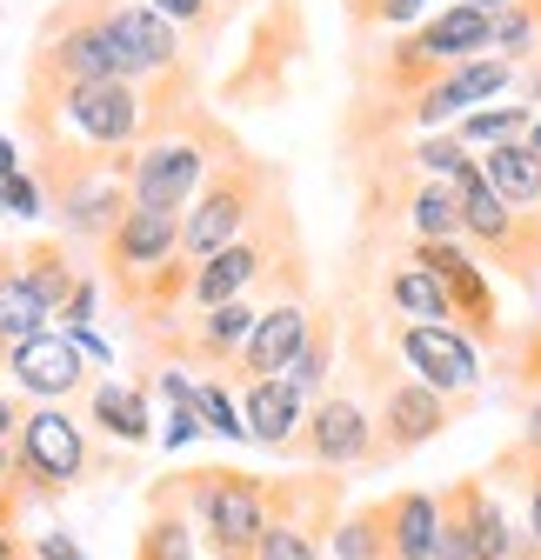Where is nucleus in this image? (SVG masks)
<instances>
[{"label": "nucleus", "mask_w": 541, "mask_h": 560, "mask_svg": "<svg viewBox=\"0 0 541 560\" xmlns=\"http://www.w3.org/2000/svg\"><path fill=\"white\" fill-rule=\"evenodd\" d=\"M254 320H261V301H254V294H248V301H228V307H200V314L187 320V334H181V354L200 361L208 374H234V361H241Z\"/></svg>", "instance_id": "nucleus-16"}, {"label": "nucleus", "mask_w": 541, "mask_h": 560, "mask_svg": "<svg viewBox=\"0 0 541 560\" xmlns=\"http://www.w3.org/2000/svg\"><path fill=\"white\" fill-rule=\"evenodd\" d=\"M27 553H34V560H88V553H81L74 540H67V534H41Z\"/></svg>", "instance_id": "nucleus-40"}, {"label": "nucleus", "mask_w": 541, "mask_h": 560, "mask_svg": "<svg viewBox=\"0 0 541 560\" xmlns=\"http://www.w3.org/2000/svg\"><path fill=\"white\" fill-rule=\"evenodd\" d=\"M468 8H482V14H502V8H515V0H468Z\"/></svg>", "instance_id": "nucleus-47"}, {"label": "nucleus", "mask_w": 541, "mask_h": 560, "mask_svg": "<svg viewBox=\"0 0 541 560\" xmlns=\"http://www.w3.org/2000/svg\"><path fill=\"white\" fill-rule=\"evenodd\" d=\"M528 148H541V107H534V120H528Z\"/></svg>", "instance_id": "nucleus-48"}, {"label": "nucleus", "mask_w": 541, "mask_h": 560, "mask_svg": "<svg viewBox=\"0 0 541 560\" xmlns=\"http://www.w3.org/2000/svg\"><path fill=\"white\" fill-rule=\"evenodd\" d=\"M14 441H21V407L0 394V447H14Z\"/></svg>", "instance_id": "nucleus-42"}, {"label": "nucleus", "mask_w": 541, "mask_h": 560, "mask_svg": "<svg viewBox=\"0 0 541 560\" xmlns=\"http://www.w3.org/2000/svg\"><path fill=\"white\" fill-rule=\"evenodd\" d=\"M215 8H221V14H234V8H241V0H215Z\"/></svg>", "instance_id": "nucleus-50"}, {"label": "nucleus", "mask_w": 541, "mask_h": 560, "mask_svg": "<svg viewBox=\"0 0 541 560\" xmlns=\"http://www.w3.org/2000/svg\"><path fill=\"white\" fill-rule=\"evenodd\" d=\"M521 547V527L508 521V508L488 494V480L475 487V560H515Z\"/></svg>", "instance_id": "nucleus-33"}, {"label": "nucleus", "mask_w": 541, "mask_h": 560, "mask_svg": "<svg viewBox=\"0 0 541 560\" xmlns=\"http://www.w3.org/2000/svg\"><path fill=\"white\" fill-rule=\"evenodd\" d=\"M0 214H14V221H34V214H47V194H41L34 167H21V174H8V180H0Z\"/></svg>", "instance_id": "nucleus-36"}, {"label": "nucleus", "mask_w": 541, "mask_h": 560, "mask_svg": "<svg viewBox=\"0 0 541 560\" xmlns=\"http://www.w3.org/2000/svg\"><path fill=\"white\" fill-rule=\"evenodd\" d=\"M194 407H200V428H208V434H221V441H248V420H241V407H234L228 381H200Z\"/></svg>", "instance_id": "nucleus-34"}, {"label": "nucleus", "mask_w": 541, "mask_h": 560, "mask_svg": "<svg viewBox=\"0 0 541 560\" xmlns=\"http://www.w3.org/2000/svg\"><path fill=\"white\" fill-rule=\"evenodd\" d=\"M0 560H27V547H21V534H14V527H0Z\"/></svg>", "instance_id": "nucleus-45"}, {"label": "nucleus", "mask_w": 541, "mask_h": 560, "mask_svg": "<svg viewBox=\"0 0 541 560\" xmlns=\"http://www.w3.org/2000/svg\"><path fill=\"white\" fill-rule=\"evenodd\" d=\"M508 88H515V67H508L502 54L461 60V67H448V74H441L428 94H415V101H408V120H415L422 133H441V127H448V120H461V114L495 107Z\"/></svg>", "instance_id": "nucleus-12"}, {"label": "nucleus", "mask_w": 541, "mask_h": 560, "mask_svg": "<svg viewBox=\"0 0 541 560\" xmlns=\"http://www.w3.org/2000/svg\"><path fill=\"white\" fill-rule=\"evenodd\" d=\"M308 334H314V307L308 301H267L261 320H254V334H248V347H241V361H234V374L241 381H275V374H288L295 354L308 347Z\"/></svg>", "instance_id": "nucleus-15"}, {"label": "nucleus", "mask_w": 541, "mask_h": 560, "mask_svg": "<svg viewBox=\"0 0 541 560\" xmlns=\"http://www.w3.org/2000/svg\"><path fill=\"white\" fill-rule=\"evenodd\" d=\"M388 514V553L394 560H435L441 540V494L435 487H401V494L381 501Z\"/></svg>", "instance_id": "nucleus-20"}, {"label": "nucleus", "mask_w": 541, "mask_h": 560, "mask_svg": "<svg viewBox=\"0 0 541 560\" xmlns=\"http://www.w3.org/2000/svg\"><path fill=\"white\" fill-rule=\"evenodd\" d=\"M14 467H21V487L41 501H60L94 474V454H88V428L67 407H27L21 413V441H14Z\"/></svg>", "instance_id": "nucleus-6"}, {"label": "nucleus", "mask_w": 541, "mask_h": 560, "mask_svg": "<svg viewBox=\"0 0 541 560\" xmlns=\"http://www.w3.org/2000/svg\"><path fill=\"white\" fill-rule=\"evenodd\" d=\"M541 460V400L528 407V420H521V441H515V454L502 460V467H534Z\"/></svg>", "instance_id": "nucleus-38"}, {"label": "nucleus", "mask_w": 541, "mask_h": 560, "mask_svg": "<svg viewBox=\"0 0 541 560\" xmlns=\"http://www.w3.org/2000/svg\"><path fill=\"white\" fill-rule=\"evenodd\" d=\"M281 194V174L267 167V161H254L248 148H234L221 167H215V180L200 187V200L181 214V254L187 260H208V254H221V247H234L261 214H267V200Z\"/></svg>", "instance_id": "nucleus-4"}, {"label": "nucleus", "mask_w": 541, "mask_h": 560, "mask_svg": "<svg viewBox=\"0 0 541 560\" xmlns=\"http://www.w3.org/2000/svg\"><path fill=\"white\" fill-rule=\"evenodd\" d=\"M401 161H408L422 180H461V174H475V167H482V154H468L461 140H454V127L408 140V148H401Z\"/></svg>", "instance_id": "nucleus-30"}, {"label": "nucleus", "mask_w": 541, "mask_h": 560, "mask_svg": "<svg viewBox=\"0 0 541 560\" xmlns=\"http://www.w3.org/2000/svg\"><path fill=\"white\" fill-rule=\"evenodd\" d=\"M394 354L408 361V374L448 400H475L482 387V354H475V340H468L461 327H428V320H394Z\"/></svg>", "instance_id": "nucleus-10"}, {"label": "nucleus", "mask_w": 541, "mask_h": 560, "mask_svg": "<svg viewBox=\"0 0 541 560\" xmlns=\"http://www.w3.org/2000/svg\"><path fill=\"white\" fill-rule=\"evenodd\" d=\"M408 40L435 60V67H461V60H482L488 54V14L454 0V8H435L422 27H408Z\"/></svg>", "instance_id": "nucleus-18"}, {"label": "nucleus", "mask_w": 541, "mask_h": 560, "mask_svg": "<svg viewBox=\"0 0 541 560\" xmlns=\"http://www.w3.org/2000/svg\"><path fill=\"white\" fill-rule=\"evenodd\" d=\"M21 487H0V527H21Z\"/></svg>", "instance_id": "nucleus-43"}, {"label": "nucleus", "mask_w": 541, "mask_h": 560, "mask_svg": "<svg viewBox=\"0 0 541 560\" xmlns=\"http://www.w3.org/2000/svg\"><path fill=\"white\" fill-rule=\"evenodd\" d=\"M0 487H21V467H14V447H0Z\"/></svg>", "instance_id": "nucleus-46"}, {"label": "nucleus", "mask_w": 541, "mask_h": 560, "mask_svg": "<svg viewBox=\"0 0 541 560\" xmlns=\"http://www.w3.org/2000/svg\"><path fill=\"white\" fill-rule=\"evenodd\" d=\"M327 368H334V320H327V314H314V334H308V347H301L295 368H288V387L314 407V400L327 394Z\"/></svg>", "instance_id": "nucleus-32"}, {"label": "nucleus", "mask_w": 541, "mask_h": 560, "mask_svg": "<svg viewBox=\"0 0 541 560\" xmlns=\"http://www.w3.org/2000/svg\"><path fill=\"white\" fill-rule=\"evenodd\" d=\"M34 334H54V314H47V301L27 288L21 254L0 247V354H8V347H21V340H34Z\"/></svg>", "instance_id": "nucleus-22"}, {"label": "nucleus", "mask_w": 541, "mask_h": 560, "mask_svg": "<svg viewBox=\"0 0 541 560\" xmlns=\"http://www.w3.org/2000/svg\"><path fill=\"white\" fill-rule=\"evenodd\" d=\"M161 501L194 508L200 540H208L215 560H254L267 521H275V480L248 474V467H187L161 480Z\"/></svg>", "instance_id": "nucleus-3"}, {"label": "nucleus", "mask_w": 541, "mask_h": 560, "mask_svg": "<svg viewBox=\"0 0 541 560\" xmlns=\"http://www.w3.org/2000/svg\"><path fill=\"white\" fill-rule=\"evenodd\" d=\"M408 260L435 273V288L448 294V314L468 340H502V307H495V280L475 260L468 241H408Z\"/></svg>", "instance_id": "nucleus-8"}, {"label": "nucleus", "mask_w": 541, "mask_h": 560, "mask_svg": "<svg viewBox=\"0 0 541 560\" xmlns=\"http://www.w3.org/2000/svg\"><path fill=\"white\" fill-rule=\"evenodd\" d=\"M482 180L495 200H508L515 214H541V148L528 140H508V148L482 154Z\"/></svg>", "instance_id": "nucleus-23"}, {"label": "nucleus", "mask_w": 541, "mask_h": 560, "mask_svg": "<svg viewBox=\"0 0 541 560\" xmlns=\"http://www.w3.org/2000/svg\"><path fill=\"white\" fill-rule=\"evenodd\" d=\"M208 428H200V407H168V428H161V441L168 447H187V441H200Z\"/></svg>", "instance_id": "nucleus-39"}, {"label": "nucleus", "mask_w": 541, "mask_h": 560, "mask_svg": "<svg viewBox=\"0 0 541 560\" xmlns=\"http://www.w3.org/2000/svg\"><path fill=\"white\" fill-rule=\"evenodd\" d=\"M134 560H194V521H187L181 501L154 494L148 527H141V540H134Z\"/></svg>", "instance_id": "nucleus-28"}, {"label": "nucleus", "mask_w": 541, "mask_h": 560, "mask_svg": "<svg viewBox=\"0 0 541 560\" xmlns=\"http://www.w3.org/2000/svg\"><path fill=\"white\" fill-rule=\"evenodd\" d=\"M428 21V0H368V14L355 27H388V34H408Z\"/></svg>", "instance_id": "nucleus-37"}, {"label": "nucleus", "mask_w": 541, "mask_h": 560, "mask_svg": "<svg viewBox=\"0 0 541 560\" xmlns=\"http://www.w3.org/2000/svg\"><path fill=\"white\" fill-rule=\"evenodd\" d=\"M21 133L34 148V180L54 207L81 180L134 174V148L148 140V94L127 81H101L74 94H21Z\"/></svg>", "instance_id": "nucleus-1"}, {"label": "nucleus", "mask_w": 541, "mask_h": 560, "mask_svg": "<svg viewBox=\"0 0 541 560\" xmlns=\"http://www.w3.org/2000/svg\"><path fill=\"white\" fill-rule=\"evenodd\" d=\"M401 221H408L415 241H461V194L454 180H422L408 187V200H401Z\"/></svg>", "instance_id": "nucleus-26"}, {"label": "nucleus", "mask_w": 541, "mask_h": 560, "mask_svg": "<svg viewBox=\"0 0 541 560\" xmlns=\"http://www.w3.org/2000/svg\"><path fill=\"white\" fill-rule=\"evenodd\" d=\"M8 374L21 381V394L34 400V407H60V400H74V394H88L94 381H88V354L74 340H67L60 327L54 334H34V340H21V347H8Z\"/></svg>", "instance_id": "nucleus-13"}, {"label": "nucleus", "mask_w": 541, "mask_h": 560, "mask_svg": "<svg viewBox=\"0 0 541 560\" xmlns=\"http://www.w3.org/2000/svg\"><path fill=\"white\" fill-rule=\"evenodd\" d=\"M521 474H528V540L541 547V460H534V467H521Z\"/></svg>", "instance_id": "nucleus-41"}, {"label": "nucleus", "mask_w": 541, "mask_h": 560, "mask_svg": "<svg viewBox=\"0 0 541 560\" xmlns=\"http://www.w3.org/2000/svg\"><path fill=\"white\" fill-rule=\"evenodd\" d=\"M342 521V474H295L275 480V521H267L254 560H321Z\"/></svg>", "instance_id": "nucleus-7"}, {"label": "nucleus", "mask_w": 541, "mask_h": 560, "mask_svg": "<svg viewBox=\"0 0 541 560\" xmlns=\"http://www.w3.org/2000/svg\"><path fill=\"white\" fill-rule=\"evenodd\" d=\"M314 474H348V467H375V413L355 394H321L301 420L295 447Z\"/></svg>", "instance_id": "nucleus-9"}, {"label": "nucleus", "mask_w": 541, "mask_h": 560, "mask_svg": "<svg viewBox=\"0 0 541 560\" xmlns=\"http://www.w3.org/2000/svg\"><path fill=\"white\" fill-rule=\"evenodd\" d=\"M381 301H388L401 320L454 327V314H448V294L435 288V273H428V267H415L408 254H401V260H388V273H381Z\"/></svg>", "instance_id": "nucleus-25"}, {"label": "nucleus", "mask_w": 541, "mask_h": 560, "mask_svg": "<svg viewBox=\"0 0 541 560\" xmlns=\"http://www.w3.org/2000/svg\"><path fill=\"white\" fill-rule=\"evenodd\" d=\"M334 560H394L388 553V514H381V501H368V508H348L342 521H334Z\"/></svg>", "instance_id": "nucleus-31"}, {"label": "nucleus", "mask_w": 541, "mask_h": 560, "mask_svg": "<svg viewBox=\"0 0 541 560\" xmlns=\"http://www.w3.org/2000/svg\"><path fill=\"white\" fill-rule=\"evenodd\" d=\"M528 120H534L528 101H495V107L461 114L454 120V140H461L468 154H488V148H508V140H528Z\"/></svg>", "instance_id": "nucleus-27"}, {"label": "nucleus", "mask_w": 541, "mask_h": 560, "mask_svg": "<svg viewBox=\"0 0 541 560\" xmlns=\"http://www.w3.org/2000/svg\"><path fill=\"white\" fill-rule=\"evenodd\" d=\"M342 8H348V14H355V21H361V14H368V0H342Z\"/></svg>", "instance_id": "nucleus-49"}, {"label": "nucleus", "mask_w": 541, "mask_h": 560, "mask_svg": "<svg viewBox=\"0 0 541 560\" xmlns=\"http://www.w3.org/2000/svg\"><path fill=\"white\" fill-rule=\"evenodd\" d=\"M454 413H468V400H448V394L422 387L415 374L408 381H388L381 413H375V460H401V454L441 441L454 428Z\"/></svg>", "instance_id": "nucleus-11"}, {"label": "nucleus", "mask_w": 541, "mask_h": 560, "mask_svg": "<svg viewBox=\"0 0 541 560\" xmlns=\"http://www.w3.org/2000/svg\"><path fill=\"white\" fill-rule=\"evenodd\" d=\"M234 148L241 140L215 114H200V107L174 114L168 127H154L141 148H134V174H127L134 207H148V214H187Z\"/></svg>", "instance_id": "nucleus-2"}, {"label": "nucleus", "mask_w": 541, "mask_h": 560, "mask_svg": "<svg viewBox=\"0 0 541 560\" xmlns=\"http://www.w3.org/2000/svg\"><path fill=\"white\" fill-rule=\"evenodd\" d=\"M127 207H134V194H127V180H114V174H101V180H81L74 194H60L47 214H54V228H60V241H107L120 221H127Z\"/></svg>", "instance_id": "nucleus-17"}, {"label": "nucleus", "mask_w": 541, "mask_h": 560, "mask_svg": "<svg viewBox=\"0 0 541 560\" xmlns=\"http://www.w3.org/2000/svg\"><path fill=\"white\" fill-rule=\"evenodd\" d=\"M475 487L482 474L454 480L441 494V540H435V560H475Z\"/></svg>", "instance_id": "nucleus-29"}, {"label": "nucleus", "mask_w": 541, "mask_h": 560, "mask_svg": "<svg viewBox=\"0 0 541 560\" xmlns=\"http://www.w3.org/2000/svg\"><path fill=\"white\" fill-rule=\"evenodd\" d=\"M21 174V148H14V133H0V180Z\"/></svg>", "instance_id": "nucleus-44"}, {"label": "nucleus", "mask_w": 541, "mask_h": 560, "mask_svg": "<svg viewBox=\"0 0 541 560\" xmlns=\"http://www.w3.org/2000/svg\"><path fill=\"white\" fill-rule=\"evenodd\" d=\"M101 81H120L107 27H101V14L88 8V0H60V8L41 21V34H34L21 94H74V88H101Z\"/></svg>", "instance_id": "nucleus-5"}, {"label": "nucleus", "mask_w": 541, "mask_h": 560, "mask_svg": "<svg viewBox=\"0 0 541 560\" xmlns=\"http://www.w3.org/2000/svg\"><path fill=\"white\" fill-rule=\"evenodd\" d=\"M148 8L168 21V27H181V34H194V40H208L228 14L215 8V0H148Z\"/></svg>", "instance_id": "nucleus-35"}, {"label": "nucleus", "mask_w": 541, "mask_h": 560, "mask_svg": "<svg viewBox=\"0 0 541 560\" xmlns=\"http://www.w3.org/2000/svg\"><path fill=\"white\" fill-rule=\"evenodd\" d=\"M81 407H88V428L107 434V441H120V447H148V441H154V413H148V394H141V387H127V381H94V387L81 394Z\"/></svg>", "instance_id": "nucleus-21"}, {"label": "nucleus", "mask_w": 541, "mask_h": 560, "mask_svg": "<svg viewBox=\"0 0 541 560\" xmlns=\"http://www.w3.org/2000/svg\"><path fill=\"white\" fill-rule=\"evenodd\" d=\"M174 254H181V214H148V207H127V221L101 241V267L114 280V294H127L134 280H148Z\"/></svg>", "instance_id": "nucleus-14"}, {"label": "nucleus", "mask_w": 541, "mask_h": 560, "mask_svg": "<svg viewBox=\"0 0 541 560\" xmlns=\"http://www.w3.org/2000/svg\"><path fill=\"white\" fill-rule=\"evenodd\" d=\"M14 254H21L27 288H34V294L47 301V314L60 320V307L74 301V288H81V273H74V254H67V241H60V234H34V241H21Z\"/></svg>", "instance_id": "nucleus-24"}, {"label": "nucleus", "mask_w": 541, "mask_h": 560, "mask_svg": "<svg viewBox=\"0 0 541 560\" xmlns=\"http://www.w3.org/2000/svg\"><path fill=\"white\" fill-rule=\"evenodd\" d=\"M27 560H34V553H27Z\"/></svg>", "instance_id": "nucleus-51"}, {"label": "nucleus", "mask_w": 541, "mask_h": 560, "mask_svg": "<svg viewBox=\"0 0 541 560\" xmlns=\"http://www.w3.org/2000/svg\"><path fill=\"white\" fill-rule=\"evenodd\" d=\"M241 420H248V441L288 454L295 434H301V420H308V400L288 387V374H275V381H248V394H241Z\"/></svg>", "instance_id": "nucleus-19"}]
</instances>
